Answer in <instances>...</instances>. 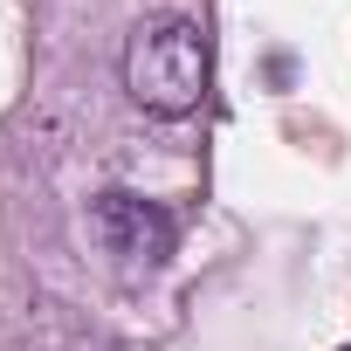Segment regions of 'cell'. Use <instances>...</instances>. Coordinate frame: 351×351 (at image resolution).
<instances>
[{"mask_svg":"<svg viewBox=\"0 0 351 351\" xmlns=\"http://www.w3.org/2000/svg\"><path fill=\"white\" fill-rule=\"evenodd\" d=\"M97 241L110 255H124L131 269H158L172 255V221L138 193H104L97 200Z\"/></svg>","mask_w":351,"mask_h":351,"instance_id":"2","label":"cell"},{"mask_svg":"<svg viewBox=\"0 0 351 351\" xmlns=\"http://www.w3.org/2000/svg\"><path fill=\"white\" fill-rule=\"evenodd\" d=\"M344 351H351V344H344Z\"/></svg>","mask_w":351,"mask_h":351,"instance_id":"3","label":"cell"},{"mask_svg":"<svg viewBox=\"0 0 351 351\" xmlns=\"http://www.w3.org/2000/svg\"><path fill=\"white\" fill-rule=\"evenodd\" d=\"M124 90L158 110V117H186L207 97V35L180 14H158L131 35L124 49Z\"/></svg>","mask_w":351,"mask_h":351,"instance_id":"1","label":"cell"}]
</instances>
